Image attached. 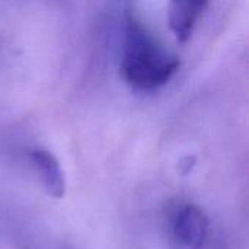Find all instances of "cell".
Listing matches in <instances>:
<instances>
[{
  "label": "cell",
  "mask_w": 249,
  "mask_h": 249,
  "mask_svg": "<svg viewBox=\"0 0 249 249\" xmlns=\"http://www.w3.org/2000/svg\"><path fill=\"white\" fill-rule=\"evenodd\" d=\"M179 69L178 57L134 16L124 26L121 77L134 90L153 92L168 85Z\"/></svg>",
  "instance_id": "cell-1"
},
{
  "label": "cell",
  "mask_w": 249,
  "mask_h": 249,
  "mask_svg": "<svg viewBox=\"0 0 249 249\" xmlns=\"http://www.w3.org/2000/svg\"><path fill=\"white\" fill-rule=\"evenodd\" d=\"M171 231L174 239L182 248L200 249L207 236L209 220L200 207L187 203L174 212Z\"/></svg>",
  "instance_id": "cell-2"
},
{
  "label": "cell",
  "mask_w": 249,
  "mask_h": 249,
  "mask_svg": "<svg viewBox=\"0 0 249 249\" xmlns=\"http://www.w3.org/2000/svg\"><path fill=\"white\" fill-rule=\"evenodd\" d=\"M210 0H168V23L172 35L181 44L197 29Z\"/></svg>",
  "instance_id": "cell-3"
},
{
  "label": "cell",
  "mask_w": 249,
  "mask_h": 249,
  "mask_svg": "<svg viewBox=\"0 0 249 249\" xmlns=\"http://www.w3.org/2000/svg\"><path fill=\"white\" fill-rule=\"evenodd\" d=\"M29 158L35 171L39 174L47 193L55 198H61L66 193V181L58 160L50 152L41 149L31 152Z\"/></svg>",
  "instance_id": "cell-4"
}]
</instances>
